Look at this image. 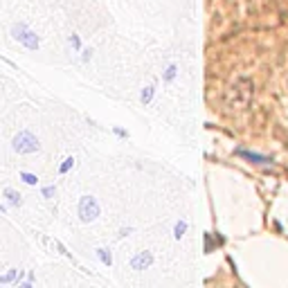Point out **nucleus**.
<instances>
[{
	"label": "nucleus",
	"instance_id": "obj_5",
	"mask_svg": "<svg viewBox=\"0 0 288 288\" xmlns=\"http://www.w3.org/2000/svg\"><path fill=\"white\" fill-rule=\"evenodd\" d=\"M5 196L9 198V205H11V207H18V205L23 203V201H21V194L14 191L11 187H7V189H5Z\"/></svg>",
	"mask_w": 288,
	"mask_h": 288
},
{
	"label": "nucleus",
	"instance_id": "obj_14",
	"mask_svg": "<svg viewBox=\"0 0 288 288\" xmlns=\"http://www.w3.org/2000/svg\"><path fill=\"white\" fill-rule=\"evenodd\" d=\"M70 43H72V48H74V50H79V48H81L79 36H70Z\"/></svg>",
	"mask_w": 288,
	"mask_h": 288
},
{
	"label": "nucleus",
	"instance_id": "obj_13",
	"mask_svg": "<svg viewBox=\"0 0 288 288\" xmlns=\"http://www.w3.org/2000/svg\"><path fill=\"white\" fill-rule=\"evenodd\" d=\"M21 178L25 180L27 185H36V183H39V178H36V176H34V174H27V171H23V174H21Z\"/></svg>",
	"mask_w": 288,
	"mask_h": 288
},
{
	"label": "nucleus",
	"instance_id": "obj_2",
	"mask_svg": "<svg viewBox=\"0 0 288 288\" xmlns=\"http://www.w3.org/2000/svg\"><path fill=\"white\" fill-rule=\"evenodd\" d=\"M11 34H14V39L18 41V43L23 45V48H27L29 52H36L39 48H41V41H39V36L36 34L29 29L25 23H16L14 27H11Z\"/></svg>",
	"mask_w": 288,
	"mask_h": 288
},
{
	"label": "nucleus",
	"instance_id": "obj_1",
	"mask_svg": "<svg viewBox=\"0 0 288 288\" xmlns=\"http://www.w3.org/2000/svg\"><path fill=\"white\" fill-rule=\"evenodd\" d=\"M14 151L21 156H29V153H36V151L41 149V142L36 140V135H34L32 131H21L14 135Z\"/></svg>",
	"mask_w": 288,
	"mask_h": 288
},
{
	"label": "nucleus",
	"instance_id": "obj_3",
	"mask_svg": "<svg viewBox=\"0 0 288 288\" xmlns=\"http://www.w3.org/2000/svg\"><path fill=\"white\" fill-rule=\"evenodd\" d=\"M97 216H99V203H97V198L84 196L79 201V219L84 221V223H90V221H95Z\"/></svg>",
	"mask_w": 288,
	"mask_h": 288
},
{
	"label": "nucleus",
	"instance_id": "obj_4",
	"mask_svg": "<svg viewBox=\"0 0 288 288\" xmlns=\"http://www.w3.org/2000/svg\"><path fill=\"white\" fill-rule=\"evenodd\" d=\"M153 263V255L151 252H138V255L131 259V268L133 270H144Z\"/></svg>",
	"mask_w": 288,
	"mask_h": 288
},
{
	"label": "nucleus",
	"instance_id": "obj_6",
	"mask_svg": "<svg viewBox=\"0 0 288 288\" xmlns=\"http://www.w3.org/2000/svg\"><path fill=\"white\" fill-rule=\"evenodd\" d=\"M185 232H187V221L183 219V221H178V223H176V225H174V237L180 241V239L185 237Z\"/></svg>",
	"mask_w": 288,
	"mask_h": 288
},
{
	"label": "nucleus",
	"instance_id": "obj_11",
	"mask_svg": "<svg viewBox=\"0 0 288 288\" xmlns=\"http://www.w3.org/2000/svg\"><path fill=\"white\" fill-rule=\"evenodd\" d=\"M243 158H248V160H255V162H268V158L263 156H257V153H250V151H239Z\"/></svg>",
	"mask_w": 288,
	"mask_h": 288
},
{
	"label": "nucleus",
	"instance_id": "obj_7",
	"mask_svg": "<svg viewBox=\"0 0 288 288\" xmlns=\"http://www.w3.org/2000/svg\"><path fill=\"white\" fill-rule=\"evenodd\" d=\"M18 270H9V273H5V275H0V284H11V281H16V277H18Z\"/></svg>",
	"mask_w": 288,
	"mask_h": 288
},
{
	"label": "nucleus",
	"instance_id": "obj_9",
	"mask_svg": "<svg viewBox=\"0 0 288 288\" xmlns=\"http://www.w3.org/2000/svg\"><path fill=\"white\" fill-rule=\"evenodd\" d=\"M97 255H99V259H102L104 266H110V263H113V257H110V252L106 250V248H99Z\"/></svg>",
	"mask_w": 288,
	"mask_h": 288
},
{
	"label": "nucleus",
	"instance_id": "obj_12",
	"mask_svg": "<svg viewBox=\"0 0 288 288\" xmlns=\"http://www.w3.org/2000/svg\"><path fill=\"white\" fill-rule=\"evenodd\" d=\"M72 167H74V158H66V160H63V164L59 167V174H68Z\"/></svg>",
	"mask_w": 288,
	"mask_h": 288
},
{
	"label": "nucleus",
	"instance_id": "obj_15",
	"mask_svg": "<svg viewBox=\"0 0 288 288\" xmlns=\"http://www.w3.org/2000/svg\"><path fill=\"white\" fill-rule=\"evenodd\" d=\"M43 196H45V198H52V196H54V187H45V189H43Z\"/></svg>",
	"mask_w": 288,
	"mask_h": 288
},
{
	"label": "nucleus",
	"instance_id": "obj_17",
	"mask_svg": "<svg viewBox=\"0 0 288 288\" xmlns=\"http://www.w3.org/2000/svg\"><path fill=\"white\" fill-rule=\"evenodd\" d=\"M90 54H92L90 50H84V61H88V59H90Z\"/></svg>",
	"mask_w": 288,
	"mask_h": 288
},
{
	"label": "nucleus",
	"instance_id": "obj_10",
	"mask_svg": "<svg viewBox=\"0 0 288 288\" xmlns=\"http://www.w3.org/2000/svg\"><path fill=\"white\" fill-rule=\"evenodd\" d=\"M153 92H156L153 86H146L144 90H142V97H140V99H142V104H149L151 99H153Z\"/></svg>",
	"mask_w": 288,
	"mask_h": 288
},
{
	"label": "nucleus",
	"instance_id": "obj_16",
	"mask_svg": "<svg viewBox=\"0 0 288 288\" xmlns=\"http://www.w3.org/2000/svg\"><path fill=\"white\" fill-rule=\"evenodd\" d=\"M54 248H56L59 252H61V255H68V250H66V248H63V245H61V243H59V241H54Z\"/></svg>",
	"mask_w": 288,
	"mask_h": 288
},
{
	"label": "nucleus",
	"instance_id": "obj_8",
	"mask_svg": "<svg viewBox=\"0 0 288 288\" xmlns=\"http://www.w3.org/2000/svg\"><path fill=\"white\" fill-rule=\"evenodd\" d=\"M176 72H178V68H176L174 63H171V66H169L167 70H164V74H162V81H164V84H169V81H174V79H176Z\"/></svg>",
	"mask_w": 288,
	"mask_h": 288
}]
</instances>
